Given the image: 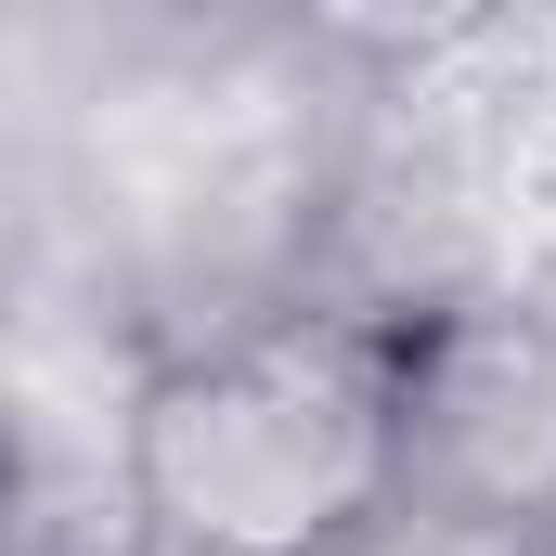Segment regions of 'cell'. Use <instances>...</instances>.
<instances>
[{
  "label": "cell",
  "instance_id": "cell-1",
  "mask_svg": "<svg viewBox=\"0 0 556 556\" xmlns=\"http://www.w3.org/2000/svg\"><path fill=\"white\" fill-rule=\"evenodd\" d=\"M142 556H363L389 531V350L273 324L142 363L117 402Z\"/></svg>",
  "mask_w": 556,
  "mask_h": 556
},
{
  "label": "cell",
  "instance_id": "cell-2",
  "mask_svg": "<svg viewBox=\"0 0 556 556\" xmlns=\"http://www.w3.org/2000/svg\"><path fill=\"white\" fill-rule=\"evenodd\" d=\"M556 492V285H492L389 337V531L505 556Z\"/></svg>",
  "mask_w": 556,
  "mask_h": 556
},
{
  "label": "cell",
  "instance_id": "cell-3",
  "mask_svg": "<svg viewBox=\"0 0 556 556\" xmlns=\"http://www.w3.org/2000/svg\"><path fill=\"white\" fill-rule=\"evenodd\" d=\"M505 556H556V492L531 505V518H518V544H505Z\"/></svg>",
  "mask_w": 556,
  "mask_h": 556
},
{
  "label": "cell",
  "instance_id": "cell-4",
  "mask_svg": "<svg viewBox=\"0 0 556 556\" xmlns=\"http://www.w3.org/2000/svg\"><path fill=\"white\" fill-rule=\"evenodd\" d=\"M0 363H13V337H0Z\"/></svg>",
  "mask_w": 556,
  "mask_h": 556
}]
</instances>
